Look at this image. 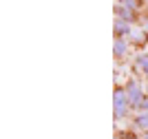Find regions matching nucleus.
Wrapping results in <instances>:
<instances>
[{"label":"nucleus","instance_id":"nucleus-1","mask_svg":"<svg viewBox=\"0 0 148 139\" xmlns=\"http://www.w3.org/2000/svg\"><path fill=\"white\" fill-rule=\"evenodd\" d=\"M133 108L130 106V99L126 95V88H115V95H113V110H115V119H124L128 115V110Z\"/></svg>","mask_w":148,"mask_h":139},{"label":"nucleus","instance_id":"nucleus-7","mask_svg":"<svg viewBox=\"0 0 148 139\" xmlns=\"http://www.w3.org/2000/svg\"><path fill=\"white\" fill-rule=\"evenodd\" d=\"M135 126L148 130V113H139V115L135 117Z\"/></svg>","mask_w":148,"mask_h":139},{"label":"nucleus","instance_id":"nucleus-9","mask_svg":"<svg viewBox=\"0 0 148 139\" xmlns=\"http://www.w3.org/2000/svg\"><path fill=\"white\" fill-rule=\"evenodd\" d=\"M135 110H142V113H148V97H144V99H142V104H139V106H137Z\"/></svg>","mask_w":148,"mask_h":139},{"label":"nucleus","instance_id":"nucleus-11","mask_svg":"<svg viewBox=\"0 0 148 139\" xmlns=\"http://www.w3.org/2000/svg\"><path fill=\"white\" fill-rule=\"evenodd\" d=\"M144 139H148V133H146V137H144Z\"/></svg>","mask_w":148,"mask_h":139},{"label":"nucleus","instance_id":"nucleus-6","mask_svg":"<svg viewBox=\"0 0 148 139\" xmlns=\"http://www.w3.org/2000/svg\"><path fill=\"white\" fill-rule=\"evenodd\" d=\"M135 66L139 68V71L144 73V75H148V53H142L135 58Z\"/></svg>","mask_w":148,"mask_h":139},{"label":"nucleus","instance_id":"nucleus-2","mask_svg":"<svg viewBox=\"0 0 148 139\" xmlns=\"http://www.w3.org/2000/svg\"><path fill=\"white\" fill-rule=\"evenodd\" d=\"M126 95H128V99H130V106L137 108V106L142 104V99H144L142 84H139L137 79H128V84H126Z\"/></svg>","mask_w":148,"mask_h":139},{"label":"nucleus","instance_id":"nucleus-4","mask_svg":"<svg viewBox=\"0 0 148 139\" xmlns=\"http://www.w3.org/2000/svg\"><path fill=\"white\" fill-rule=\"evenodd\" d=\"M115 33H117V38H126L133 33V29H130V22H124V20H117L115 18Z\"/></svg>","mask_w":148,"mask_h":139},{"label":"nucleus","instance_id":"nucleus-8","mask_svg":"<svg viewBox=\"0 0 148 139\" xmlns=\"http://www.w3.org/2000/svg\"><path fill=\"white\" fill-rule=\"evenodd\" d=\"M122 5H124V7H128L130 11H135L137 7H139V0H122Z\"/></svg>","mask_w":148,"mask_h":139},{"label":"nucleus","instance_id":"nucleus-10","mask_svg":"<svg viewBox=\"0 0 148 139\" xmlns=\"http://www.w3.org/2000/svg\"><path fill=\"white\" fill-rule=\"evenodd\" d=\"M146 33H148V22H146Z\"/></svg>","mask_w":148,"mask_h":139},{"label":"nucleus","instance_id":"nucleus-5","mask_svg":"<svg viewBox=\"0 0 148 139\" xmlns=\"http://www.w3.org/2000/svg\"><path fill=\"white\" fill-rule=\"evenodd\" d=\"M126 51H128V44H126V40H124V38H115V47H113V53H115V58H124V55H126Z\"/></svg>","mask_w":148,"mask_h":139},{"label":"nucleus","instance_id":"nucleus-3","mask_svg":"<svg viewBox=\"0 0 148 139\" xmlns=\"http://www.w3.org/2000/svg\"><path fill=\"white\" fill-rule=\"evenodd\" d=\"M115 16H117V20H124V22H133V20H135V13L130 11L128 7H124V5L115 7Z\"/></svg>","mask_w":148,"mask_h":139}]
</instances>
